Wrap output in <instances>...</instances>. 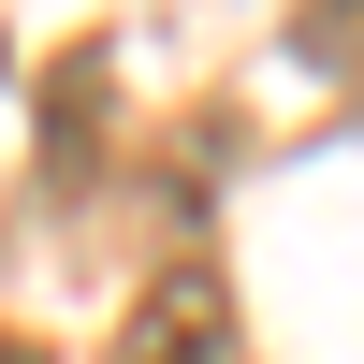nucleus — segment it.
Returning <instances> with one entry per match:
<instances>
[{"label":"nucleus","mask_w":364,"mask_h":364,"mask_svg":"<svg viewBox=\"0 0 364 364\" xmlns=\"http://www.w3.org/2000/svg\"><path fill=\"white\" fill-rule=\"evenodd\" d=\"M117 364H233V291L204 262H161L132 291V321H117Z\"/></svg>","instance_id":"nucleus-1"},{"label":"nucleus","mask_w":364,"mask_h":364,"mask_svg":"<svg viewBox=\"0 0 364 364\" xmlns=\"http://www.w3.org/2000/svg\"><path fill=\"white\" fill-rule=\"evenodd\" d=\"M0 364H44V350H29V336H0Z\"/></svg>","instance_id":"nucleus-2"}]
</instances>
